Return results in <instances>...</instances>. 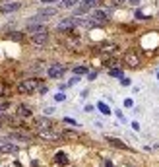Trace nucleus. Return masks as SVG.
I'll use <instances>...</instances> for the list:
<instances>
[{
  "mask_svg": "<svg viewBox=\"0 0 159 167\" xmlns=\"http://www.w3.org/2000/svg\"><path fill=\"white\" fill-rule=\"evenodd\" d=\"M115 64H116L115 58H105V66H115Z\"/></svg>",
  "mask_w": 159,
  "mask_h": 167,
  "instance_id": "nucleus-23",
  "label": "nucleus"
},
{
  "mask_svg": "<svg viewBox=\"0 0 159 167\" xmlns=\"http://www.w3.org/2000/svg\"><path fill=\"white\" fill-rule=\"evenodd\" d=\"M120 84H122V86H130V80L122 76V78H120Z\"/></svg>",
  "mask_w": 159,
  "mask_h": 167,
  "instance_id": "nucleus-25",
  "label": "nucleus"
},
{
  "mask_svg": "<svg viewBox=\"0 0 159 167\" xmlns=\"http://www.w3.org/2000/svg\"><path fill=\"white\" fill-rule=\"evenodd\" d=\"M107 142L111 144V146H115V148H120V150H126V148H128L126 144H122V142L118 140V138H111V136H109V138H107Z\"/></svg>",
  "mask_w": 159,
  "mask_h": 167,
  "instance_id": "nucleus-14",
  "label": "nucleus"
},
{
  "mask_svg": "<svg viewBox=\"0 0 159 167\" xmlns=\"http://www.w3.org/2000/svg\"><path fill=\"white\" fill-rule=\"evenodd\" d=\"M78 4V0H62L60 2V6L64 8V10H70V8H74Z\"/></svg>",
  "mask_w": 159,
  "mask_h": 167,
  "instance_id": "nucleus-17",
  "label": "nucleus"
},
{
  "mask_svg": "<svg viewBox=\"0 0 159 167\" xmlns=\"http://www.w3.org/2000/svg\"><path fill=\"white\" fill-rule=\"evenodd\" d=\"M0 128H2V124H0Z\"/></svg>",
  "mask_w": 159,
  "mask_h": 167,
  "instance_id": "nucleus-33",
  "label": "nucleus"
},
{
  "mask_svg": "<svg viewBox=\"0 0 159 167\" xmlns=\"http://www.w3.org/2000/svg\"><path fill=\"white\" fill-rule=\"evenodd\" d=\"M47 41H49V31L37 33L31 37V43H35V45H47Z\"/></svg>",
  "mask_w": 159,
  "mask_h": 167,
  "instance_id": "nucleus-7",
  "label": "nucleus"
},
{
  "mask_svg": "<svg viewBox=\"0 0 159 167\" xmlns=\"http://www.w3.org/2000/svg\"><path fill=\"white\" fill-rule=\"evenodd\" d=\"M136 18H138V19H146V18H144V14H142L140 10H138V12H136Z\"/></svg>",
  "mask_w": 159,
  "mask_h": 167,
  "instance_id": "nucleus-26",
  "label": "nucleus"
},
{
  "mask_svg": "<svg viewBox=\"0 0 159 167\" xmlns=\"http://www.w3.org/2000/svg\"><path fill=\"white\" fill-rule=\"evenodd\" d=\"M124 60H126L128 66H138L140 64V60H138V57H136L134 52H126V55H124Z\"/></svg>",
  "mask_w": 159,
  "mask_h": 167,
  "instance_id": "nucleus-11",
  "label": "nucleus"
},
{
  "mask_svg": "<svg viewBox=\"0 0 159 167\" xmlns=\"http://www.w3.org/2000/svg\"><path fill=\"white\" fill-rule=\"evenodd\" d=\"M29 70H31V72H43V70H47V68L43 66V62H35V64H33Z\"/></svg>",
  "mask_w": 159,
  "mask_h": 167,
  "instance_id": "nucleus-18",
  "label": "nucleus"
},
{
  "mask_svg": "<svg viewBox=\"0 0 159 167\" xmlns=\"http://www.w3.org/2000/svg\"><path fill=\"white\" fill-rule=\"evenodd\" d=\"M8 140H12V142H31L29 140V136H25V134H21V132H10L8 134Z\"/></svg>",
  "mask_w": 159,
  "mask_h": 167,
  "instance_id": "nucleus-9",
  "label": "nucleus"
},
{
  "mask_svg": "<svg viewBox=\"0 0 159 167\" xmlns=\"http://www.w3.org/2000/svg\"><path fill=\"white\" fill-rule=\"evenodd\" d=\"M74 27H76L74 18H66V19H62V21H58L56 29H58V31H62V33H72V31H74Z\"/></svg>",
  "mask_w": 159,
  "mask_h": 167,
  "instance_id": "nucleus-4",
  "label": "nucleus"
},
{
  "mask_svg": "<svg viewBox=\"0 0 159 167\" xmlns=\"http://www.w3.org/2000/svg\"><path fill=\"white\" fill-rule=\"evenodd\" d=\"M37 86H39V80H35V78L33 80H21L18 90H19V93H33L37 90Z\"/></svg>",
  "mask_w": 159,
  "mask_h": 167,
  "instance_id": "nucleus-1",
  "label": "nucleus"
},
{
  "mask_svg": "<svg viewBox=\"0 0 159 167\" xmlns=\"http://www.w3.org/2000/svg\"><path fill=\"white\" fill-rule=\"evenodd\" d=\"M74 72H76V74H85L87 68H85V66H80V68H74Z\"/></svg>",
  "mask_w": 159,
  "mask_h": 167,
  "instance_id": "nucleus-24",
  "label": "nucleus"
},
{
  "mask_svg": "<svg viewBox=\"0 0 159 167\" xmlns=\"http://www.w3.org/2000/svg\"><path fill=\"white\" fill-rule=\"evenodd\" d=\"M111 76H118V78H122V72L118 70V68H111V72H109Z\"/></svg>",
  "mask_w": 159,
  "mask_h": 167,
  "instance_id": "nucleus-21",
  "label": "nucleus"
},
{
  "mask_svg": "<svg viewBox=\"0 0 159 167\" xmlns=\"http://www.w3.org/2000/svg\"><path fill=\"white\" fill-rule=\"evenodd\" d=\"M157 78H159V74H157Z\"/></svg>",
  "mask_w": 159,
  "mask_h": 167,
  "instance_id": "nucleus-34",
  "label": "nucleus"
},
{
  "mask_svg": "<svg viewBox=\"0 0 159 167\" xmlns=\"http://www.w3.org/2000/svg\"><path fill=\"white\" fill-rule=\"evenodd\" d=\"M128 2H130V4H138L140 0H128Z\"/></svg>",
  "mask_w": 159,
  "mask_h": 167,
  "instance_id": "nucleus-30",
  "label": "nucleus"
},
{
  "mask_svg": "<svg viewBox=\"0 0 159 167\" xmlns=\"http://www.w3.org/2000/svg\"><path fill=\"white\" fill-rule=\"evenodd\" d=\"M56 8H41L39 10V16H43L45 19H49V18H52V16H56Z\"/></svg>",
  "mask_w": 159,
  "mask_h": 167,
  "instance_id": "nucleus-10",
  "label": "nucleus"
},
{
  "mask_svg": "<svg viewBox=\"0 0 159 167\" xmlns=\"http://www.w3.org/2000/svg\"><path fill=\"white\" fill-rule=\"evenodd\" d=\"M2 93H4V88H2V86H0V95H2Z\"/></svg>",
  "mask_w": 159,
  "mask_h": 167,
  "instance_id": "nucleus-32",
  "label": "nucleus"
},
{
  "mask_svg": "<svg viewBox=\"0 0 159 167\" xmlns=\"http://www.w3.org/2000/svg\"><path fill=\"white\" fill-rule=\"evenodd\" d=\"M89 18H91V21H93L95 26H103V23L109 21V12H105V10H93Z\"/></svg>",
  "mask_w": 159,
  "mask_h": 167,
  "instance_id": "nucleus-2",
  "label": "nucleus"
},
{
  "mask_svg": "<svg viewBox=\"0 0 159 167\" xmlns=\"http://www.w3.org/2000/svg\"><path fill=\"white\" fill-rule=\"evenodd\" d=\"M122 2H124V0H113V4H115V6H118V4H122Z\"/></svg>",
  "mask_w": 159,
  "mask_h": 167,
  "instance_id": "nucleus-28",
  "label": "nucleus"
},
{
  "mask_svg": "<svg viewBox=\"0 0 159 167\" xmlns=\"http://www.w3.org/2000/svg\"><path fill=\"white\" fill-rule=\"evenodd\" d=\"M18 115L19 117H31V109L27 107V105H18Z\"/></svg>",
  "mask_w": 159,
  "mask_h": 167,
  "instance_id": "nucleus-15",
  "label": "nucleus"
},
{
  "mask_svg": "<svg viewBox=\"0 0 159 167\" xmlns=\"http://www.w3.org/2000/svg\"><path fill=\"white\" fill-rule=\"evenodd\" d=\"M105 165H107V167H115V165H113V163H111V161H109V159L105 161Z\"/></svg>",
  "mask_w": 159,
  "mask_h": 167,
  "instance_id": "nucleus-29",
  "label": "nucleus"
},
{
  "mask_svg": "<svg viewBox=\"0 0 159 167\" xmlns=\"http://www.w3.org/2000/svg\"><path fill=\"white\" fill-rule=\"evenodd\" d=\"M27 31H31L33 35H37V33L47 31V27H45V23H39V26H27Z\"/></svg>",
  "mask_w": 159,
  "mask_h": 167,
  "instance_id": "nucleus-13",
  "label": "nucleus"
},
{
  "mask_svg": "<svg viewBox=\"0 0 159 167\" xmlns=\"http://www.w3.org/2000/svg\"><path fill=\"white\" fill-rule=\"evenodd\" d=\"M19 6H21L19 2H6V4L0 6V12H2V14H10V12H16Z\"/></svg>",
  "mask_w": 159,
  "mask_h": 167,
  "instance_id": "nucleus-8",
  "label": "nucleus"
},
{
  "mask_svg": "<svg viewBox=\"0 0 159 167\" xmlns=\"http://www.w3.org/2000/svg\"><path fill=\"white\" fill-rule=\"evenodd\" d=\"M41 2H45V4H49V2H56V0H41Z\"/></svg>",
  "mask_w": 159,
  "mask_h": 167,
  "instance_id": "nucleus-31",
  "label": "nucleus"
},
{
  "mask_svg": "<svg viewBox=\"0 0 159 167\" xmlns=\"http://www.w3.org/2000/svg\"><path fill=\"white\" fill-rule=\"evenodd\" d=\"M0 152L2 154H18L19 152V146L16 144V142H12V140H0Z\"/></svg>",
  "mask_w": 159,
  "mask_h": 167,
  "instance_id": "nucleus-3",
  "label": "nucleus"
},
{
  "mask_svg": "<svg viewBox=\"0 0 159 167\" xmlns=\"http://www.w3.org/2000/svg\"><path fill=\"white\" fill-rule=\"evenodd\" d=\"M39 23H45V18H43V16H39V14L27 19V26H39Z\"/></svg>",
  "mask_w": 159,
  "mask_h": 167,
  "instance_id": "nucleus-16",
  "label": "nucleus"
},
{
  "mask_svg": "<svg viewBox=\"0 0 159 167\" xmlns=\"http://www.w3.org/2000/svg\"><path fill=\"white\" fill-rule=\"evenodd\" d=\"M64 70H66V68H64L62 64H51L47 68V76L49 78H60L64 74Z\"/></svg>",
  "mask_w": 159,
  "mask_h": 167,
  "instance_id": "nucleus-5",
  "label": "nucleus"
},
{
  "mask_svg": "<svg viewBox=\"0 0 159 167\" xmlns=\"http://www.w3.org/2000/svg\"><path fill=\"white\" fill-rule=\"evenodd\" d=\"M8 109H10V103H8V101L0 103V115H2V113H4V111H8Z\"/></svg>",
  "mask_w": 159,
  "mask_h": 167,
  "instance_id": "nucleus-20",
  "label": "nucleus"
},
{
  "mask_svg": "<svg viewBox=\"0 0 159 167\" xmlns=\"http://www.w3.org/2000/svg\"><path fill=\"white\" fill-rule=\"evenodd\" d=\"M35 126H37L39 132H45V130H51L52 128V121L51 119H47V117H41L35 121Z\"/></svg>",
  "mask_w": 159,
  "mask_h": 167,
  "instance_id": "nucleus-6",
  "label": "nucleus"
},
{
  "mask_svg": "<svg viewBox=\"0 0 159 167\" xmlns=\"http://www.w3.org/2000/svg\"><path fill=\"white\" fill-rule=\"evenodd\" d=\"M64 99H66V95H62V93H58V95H56V101H64Z\"/></svg>",
  "mask_w": 159,
  "mask_h": 167,
  "instance_id": "nucleus-27",
  "label": "nucleus"
},
{
  "mask_svg": "<svg viewBox=\"0 0 159 167\" xmlns=\"http://www.w3.org/2000/svg\"><path fill=\"white\" fill-rule=\"evenodd\" d=\"M54 161H56L58 165H68V155L64 154V152H58V154L54 155Z\"/></svg>",
  "mask_w": 159,
  "mask_h": 167,
  "instance_id": "nucleus-12",
  "label": "nucleus"
},
{
  "mask_svg": "<svg viewBox=\"0 0 159 167\" xmlns=\"http://www.w3.org/2000/svg\"><path fill=\"white\" fill-rule=\"evenodd\" d=\"M99 109H101V113H105V115H109L111 111H109V107L105 105V103H99Z\"/></svg>",
  "mask_w": 159,
  "mask_h": 167,
  "instance_id": "nucleus-22",
  "label": "nucleus"
},
{
  "mask_svg": "<svg viewBox=\"0 0 159 167\" xmlns=\"http://www.w3.org/2000/svg\"><path fill=\"white\" fill-rule=\"evenodd\" d=\"M8 39H12V41H21V39H23V35H21V33H8Z\"/></svg>",
  "mask_w": 159,
  "mask_h": 167,
  "instance_id": "nucleus-19",
  "label": "nucleus"
}]
</instances>
